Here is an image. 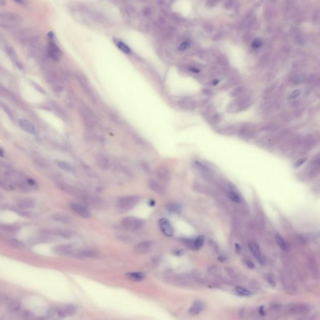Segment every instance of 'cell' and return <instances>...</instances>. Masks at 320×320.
<instances>
[{
	"mask_svg": "<svg viewBox=\"0 0 320 320\" xmlns=\"http://www.w3.org/2000/svg\"><path fill=\"white\" fill-rule=\"evenodd\" d=\"M56 165L64 171H68V172H74V168L68 163L63 161H60V160H56L55 161Z\"/></svg>",
	"mask_w": 320,
	"mask_h": 320,
	"instance_id": "f546056e",
	"label": "cell"
},
{
	"mask_svg": "<svg viewBox=\"0 0 320 320\" xmlns=\"http://www.w3.org/2000/svg\"><path fill=\"white\" fill-rule=\"evenodd\" d=\"M70 208L74 212H76L80 217L84 218H88L91 217V213L88 209L78 203H71L70 204Z\"/></svg>",
	"mask_w": 320,
	"mask_h": 320,
	"instance_id": "7c38bea8",
	"label": "cell"
},
{
	"mask_svg": "<svg viewBox=\"0 0 320 320\" xmlns=\"http://www.w3.org/2000/svg\"><path fill=\"white\" fill-rule=\"evenodd\" d=\"M57 186H58V188L62 189L63 192L69 194V195H73V196H78V197H80L82 195H83V192L80 191L79 189H78L77 188L71 186V185H69L68 184H66V183H59L57 184Z\"/></svg>",
	"mask_w": 320,
	"mask_h": 320,
	"instance_id": "9a60e30c",
	"label": "cell"
},
{
	"mask_svg": "<svg viewBox=\"0 0 320 320\" xmlns=\"http://www.w3.org/2000/svg\"><path fill=\"white\" fill-rule=\"evenodd\" d=\"M23 21V18L20 14L9 12L4 11L0 14V24L1 27L5 28L10 29L18 27Z\"/></svg>",
	"mask_w": 320,
	"mask_h": 320,
	"instance_id": "6da1fadb",
	"label": "cell"
},
{
	"mask_svg": "<svg viewBox=\"0 0 320 320\" xmlns=\"http://www.w3.org/2000/svg\"><path fill=\"white\" fill-rule=\"evenodd\" d=\"M46 81L48 84L51 86L52 90L57 93H62L64 90V87L59 79L54 74H48L45 76Z\"/></svg>",
	"mask_w": 320,
	"mask_h": 320,
	"instance_id": "52a82bcc",
	"label": "cell"
},
{
	"mask_svg": "<svg viewBox=\"0 0 320 320\" xmlns=\"http://www.w3.org/2000/svg\"><path fill=\"white\" fill-rule=\"evenodd\" d=\"M189 70L190 71H192L193 73H198L199 71H200V70H199L198 69H197V68H196L195 67H190L189 68Z\"/></svg>",
	"mask_w": 320,
	"mask_h": 320,
	"instance_id": "6f0895ef",
	"label": "cell"
},
{
	"mask_svg": "<svg viewBox=\"0 0 320 320\" xmlns=\"http://www.w3.org/2000/svg\"><path fill=\"white\" fill-rule=\"evenodd\" d=\"M235 291L239 295L243 296H248L252 295V292L250 291L241 287H236L235 288Z\"/></svg>",
	"mask_w": 320,
	"mask_h": 320,
	"instance_id": "8d00e7d4",
	"label": "cell"
},
{
	"mask_svg": "<svg viewBox=\"0 0 320 320\" xmlns=\"http://www.w3.org/2000/svg\"><path fill=\"white\" fill-rule=\"evenodd\" d=\"M235 250H236L237 254H239L240 253L241 248L240 245L238 243H235Z\"/></svg>",
	"mask_w": 320,
	"mask_h": 320,
	"instance_id": "db71d44e",
	"label": "cell"
},
{
	"mask_svg": "<svg viewBox=\"0 0 320 320\" xmlns=\"http://www.w3.org/2000/svg\"><path fill=\"white\" fill-rule=\"evenodd\" d=\"M81 114L83 117L84 122L88 128H92L95 125V124H96L95 118L93 114L89 109L86 108H83L81 111Z\"/></svg>",
	"mask_w": 320,
	"mask_h": 320,
	"instance_id": "30bf717a",
	"label": "cell"
},
{
	"mask_svg": "<svg viewBox=\"0 0 320 320\" xmlns=\"http://www.w3.org/2000/svg\"><path fill=\"white\" fill-rule=\"evenodd\" d=\"M52 218L55 221L63 223H70L72 221V218L64 213H56L53 215Z\"/></svg>",
	"mask_w": 320,
	"mask_h": 320,
	"instance_id": "4316f807",
	"label": "cell"
},
{
	"mask_svg": "<svg viewBox=\"0 0 320 320\" xmlns=\"http://www.w3.org/2000/svg\"><path fill=\"white\" fill-rule=\"evenodd\" d=\"M18 206L21 210H31L36 206V201L32 198H23L18 202Z\"/></svg>",
	"mask_w": 320,
	"mask_h": 320,
	"instance_id": "ac0fdd59",
	"label": "cell"
},
{
	"mask_svg": "<svg viewBox=\"0 0 320 320\" xmlns=\"http://www.w3.org/2000/svg\"><path fill=\"white\" fill-rule=\"evenodd\" d=\"M44 233H46V234H48L50 235H53L62 236L65 238H71L72 235V233L70 231H69L68 230H65V229L50 230L45 231Z\"/></svg>",
	"mask_w": 320,
	"mask_h": 320,
	"instance_id": "44dd1931",
	"label": "cell"
},
{
	"mask_svg": "<svg viewBox=\"0 0 320 320\" xmlns=\"http://www.w3.org/2000/svg\"><path fill=\"white\" fill-rule=\"evenodd\" d=\"M76 249L71 245H62L53 248V252L55 254L59 256H73Z\"/></svg>",
	"mask_w": 320,
	"mask_h": 320,
	"instance_id": "ba28073f",
	"label": "cell"
},
{
	"mask_svg": "<svg viewBox=\"0 0 320 320\" xmlns=\"http://www.w3.org/2000/svg\"><path fill=\"white\" fill-rule=\"evenodd\" d=\"M156 176L161 181H166L170 178V171L165 167H160L156 170Z\"/></svg>",
	"mask_w": 320,
	"mask_h": 320,
	"instance_id": "cb8c5ba5",
	"label": "cell"
},
{
	"mask_svg": "<svg viewBox=\"0 0 320 320\" xmlns=\"http://www.w3.org/2000/svg\"><path fill=\"white\" fill-rule=\"evenodd\" d=\"M249 248L251 251V252L253 254V256L256 259V260L259 263H263V258L261 256L260 249H259V246L255 243H250L249 244Z\"/></svg>",
	"mask_w": 320,
	"mask_h": 320,
	"instance_id": "d4e9b609",
	"label": "cell"
},
{
	"mask_svg": "<svg viewBox=\"0 0 320 320\" xmlns=\"http://www.w3.org/2000/svg\"><path fill=\"white\" fill-rule=\"evenodd\" d=\"M76 311V308L73 305H68L65 308L58 309L56 310L51 311V314L56 313L60 318H66L74 314Z\"/></svg>",
	"mask_w": 320,
	"mask_h": 320,
	"instance_id": "9c48e42d",
	"label": "cell"
},
{
	"mask_svg": "<svg viewBox=\"0 0 320 320\" xmlns=\"http://www.w3.org/2000/svg\"><path fill=\"white\" fill-rule=\"evenodd\" d=\"M33 85L34 86V87H35V88L38 89V90L39 91H40V92H41V93H45V91L43 90V89L41 87V86H40L39 85L36 84V83H35V84L33 83Z\"/></svg>",
	"mask_w": 320,
	"mask_h": 320,
	"instance_id": "11a10c76",
	"label": "cell"
},
{
	"mask_svg": "<svg viewBox=\"0 0 320 320\" xmlns=\"http://www.w3.org/2000/svg\"><path fill=\"white\" fill-rule=\"evenodd\" d=\"M166 209L168 210V211L171 212V213H178V211H181V207L180 205L178 204H175V203H171V204H167L166 206Z\"/></svg>",
	"mask_w": 320,
	"mask_h": 320,
	"instance_id": "f35d334b",
	"label": "cell"
},
{
	"mask_svg": "<svg viewBox=\"0 0 320 320\" xmlns=\"http://www.w3.org/2000/svg\"><path fill=\"white\" fill-rule=\"evenodd\" d=\"M144 224L143 220L133 217L124 218L122 220V226L126 230L136 231L140 229Z\"/></svg>",
	"mask_w": 320,
	"mask_h": 320,
	"instance_id": "8992f818",
	"label": "cell"
},
{
	"mask_svg": "<svg viewBox=\"0 0 320 320\" xmlns=\"http://www.w3.org/2000/svg\"><path fill=\"white\" fill-rule=\"evenodd\" d=\"M204 241V236L203 235L199 236L195 240V250L200 249L203 245Z\"/></svg>",
	"mask_w": 320,
	"mask_h": 320,
	"instance_id": "ab89813d",
	"label": "cell"
},
{
	"mask_svg": "<svg viewBox=\"0 0 320 320\" xmlns=\"http://www.w3.org/2000/svg\"><path fill=\"white\" fill-rule=\"evenodd\" d=\"M250 100L245 96H239L230 103L227 106V111L230 113H236L243 111L250 105Z\"/></svg>",
	"mask_w": 320,
	"mask_h": 320,
	"instance_id": "3957f363",
	"label": "cell"
},
{
	"mask_svg": "<svg viewBox=\"0 0 320 320\" xmlns=\"http://www.w3.org/2000/svg\"><path fill=\"white\" fill-rule=\"evenodd\" d=\"M13 1L19 4H23L24 3V0H13Z\"/></svg>",
	"mask_w": 320,
	"mask_h": 320,
	"instance_id": "94428289",
	"label": "cell"
},
{
	"mask_svg": "<svg viewBox=\"0 0 320 320\" xmlns=\"http://www.w3.org/2000/svg\"><path fill=\"white\" fill-rule=\"evenodd\" d=\"M220 120H221V116L218 113L214 114L211 118V121L213 124L218 123L220 122Z\"/></svg>",
	"mask_w": 320,
	"mask_h": 320,
	"instance_id": "bcb514c9",
	"label": "cell"
},
{
	"mask_svg": "<svg viewBox=\"0 0 320 320\" xmlns=\"http://www.w3.org/2000/svg\"><path fill=\"white\" fill-rule=\"evenodd\" d=\"M203 93L204 94H205L206 95H207V96H211V95H212L213 94V91L210 89V88H204L203 90H202Z\"/></svg>",
	"mask_w": 320,
	"mask_h": 320,
	"instance_id": "816d5d0a",
	"label": "cell"
},
{
	"mask_svg": "<svg viewBox=\"0 0 320 320\" xmlns=\"http://www.w3.org/2000/svg\"><path fill=\"white\" fill-rule=\"evenodd\" d=\"M97 164L98 166L102 170H106L111 167V161L104 154H98L96 157Z\"/></svg>",
	"mask_w": 320,
	"mask_h": 320,
	"instance_id": "e0dca14e",
	"label": "cell"
},
{
	"mask_svg": "<svg viewBox=\"0 0 320 320\" xmlns=\"http://www.w3.org/2000/svg\"><path fill=\"white\" fill-rule=\"evenodd\" d=\"M300 93H301V91L299 90H296L291 93V94L290 95V98L291 99L296 98L299 96Z\"/></svg>",
	"mask_w": 320,
	"mask_h": 320,
	"instance_id": "7dc6e473",
	"label": "cell"
},
{
	"mask_svg": "<svg viewBox=\"0 0 320 320\" xmlns=\"http://www.w3.org/2000/svg\"><path fill=\"white\" fill-rule=\"evenodd\" d=\"M1 229L3 231L9 233H16L20 231V227L14 224H2Z\"/></svg>",
	"mask_w": 320,
	"mask_h": 320,
	"instance_id": "836d02e7",
	"label": "cell"
},
{
	"mask_svg": "<svg viewBox=\"0 0 320 320\" xmlns=\"http://www.w3.org/2000/svg\"><path fill=\"white\" fill-rule=\"evenodd\" d=\"M98 255V253L92 249H84V250H75L72 257L78 258H94Z\"/></svg>",
	"mask_w": 320,
	"mask_h": 320,
	"instance_id": "d6986e66",
	"label": "cell"
},
{
	"mask_svg": "<svg viewBox=\"0 0 320 320\" xmlns=\"http://www.w3.org/2000/svg\"><path fill=\"white\" fill-rule=\"evenodd\" d=\"M274 238H275V241L276 242V243H277V245L281 249H282L284 251L288 249L289 247H288V245L287 243V242L284 240V239L280 235L276 234Z\"/></svg>",
	"mask_w": 320,
	"mask_h": 320,
	"instance_id": "f1b7e54d",
	"label": "cell"
},
{
	"mask_svg": "<svg viewBox=\"0 0 320 320\" xmlns=\"http://www.w3.org/2000/svg\"><path fill=\"white\" fill-rule=\"evenodd\" d=\"M148 186L151 191L158 195H161L165 193V189H164L163 187L157 181L154 179H150L148 181Z\"/></svg>",
	"mask_w": 320,
	"mask_h": 320,
	"instance_id": "603a6c76",
	"label": "cell"
},
{
	"mask_svg": "<svg viewBox=\"0 0 320 320\" xmlns=\"http://www.w3.org/2000/svg\"><path fill=\"white\" fill-rule=\"evenodd\" d=\"M126 278L133 281H141L144 280L145 275L141 272H129L126 274Z\"/></svg>",
	"mask_w": 320,
	"mask_h": 320,
	"instance_id": "83f0119b",
	"label": "cell"
},
{
	"mask_svg": "<svg viewBox=\"0 0 320 320\" xmlns=\"http://www.w3.org/2000/svg\"><path fill=\"white\" fill-rule=\"evenodd\" d=\"M225 271H226L227 273L228 274V276H230V277H231V278L236 279V278H238L237 273H236V271L234 270H233V268H231L226 267L225 268Z\"/></svg>",
	"mask_w": 320,
	"mask_h": 320,
	"instance_id": "ee69618b",
	"label": "cell"
},
{
	"mask_svg": "<svg viewBox=\"0 0 320 320\" xmlns=\"http://www.w3.org/2000/svg\"><path fill=\"white\" fill-rule=\"evenodd\" d=\"M263 45V40L260 38H257L255 39L252 43V46L254 49H257L260 48Z\"/></svg>",
	"mask_w": 320,
	"mask_h": 320,
	"instance_id": "f6af8a7d",
	"label": "cell"
},
{
	"mask_svg": "<svg viewBox=\"0 0 320 320\" xmlns=\"http://www.w3.org/2000/svg\"><path fill=\"white\" fill-rule=\"evenodd\" d=\"M178 105L184 109H194L196 107V103L190 99H183L178 101Z\"/></svg>",
	"mask_w": 320,
	"mask_h": 320,
	"instance_id": "484cf974",
	"label": "cell"
},
{
	"mask_svg": "<svg viewBox=\"0 0 320 320\" xmlns=\"http://www.w3.org/2000/svg\"><path fill=\"white\" fill-rule=\"evenodd\" d=\"M204 305L200 300H196L193 302L192 306L189 308L188 312L192 315H198L204 309Z\"/></svg>",
	"mask_w": 320,
	"mask_h": 320,
	"instance_id": "7402d4cb",
	"label": "cell"
},
{
	"mask_svg": "<svg viewBox=\"0 0 320 320\" xmlns=\"http://www.w3.org/2000/svg\"><path fill=\"white\" fill-rule=\"evenodd\" d=\"M194 188L196 190L197 192H201V193H204V194H207V195H210L211 194V190L208 188L207 187L202 185H200V184H195L194 185Z\"/></svg>",
	"mask_w": 320,
	"mask_h": 320,
	"instance_id": "e575fe53",
	"label": "cell"
},
{
	"mask_svg": "<svg viewBox=\"0 0 320 320\" xmlns=\"http://www.w3.org/2000/svg\"><path fill=\"white\" fill-rule=\"evenodd\" d=\"M113 42L116 46L121 50L123 51V53L126 54H129L131 52V49L129 48L125 43H124L122 41H121L118 39H113Z\"/></svg>",
	"mask_w": 320,
	"mask_h": 320,
	"instance_id": "1f68e13d",
	"label": "cell"
},
{
	"mask_svg": "<svg viewBox=\"0 0 320 320\" xmlns=\"http://www.w3.org/2000/svg\"><path fill=\"white\" fill-rule=\"evenodd\" d=\"M6 242L10 246L14 248L23 249L24 248V245L22 243L21 241H19L18 239H14V238H9V239H6Z\"/></svg>",
	"mask_w": 320,
	"mask_h": 320,
	"instance_id": "d6a6232c",
	"label": "cell"
},
{
	"mask_svg": "<svg viewBox=\"0 0 320 320\" xmlns=\"http://www.w3.org/2000/svg\"><path fill=\"white\" fill-rule=\"evenodd\" d=\"M153 246V242L151 241H142L138 244L135 248V252L138 254H145L148 253Z\"/></svg>",
	"mask_w": 320,
	"mask_h": 320,
	"instance_id": "ffe728a7",
	"label": "cell"
},
{
	"mask_svg": "<svg viewBox=\"0 0 320 320\" xmlns=\"http://www.w3.org/2000/svg\"><path fill=\"white\" fill-rule=\"evenodd\" d=\"M1 106L2 107V108L3 109V110L6 112V113L7 114V115L9 116V118L11 119V120H14V115L13 114V112L11 111V109L9 108V107H8L6 105H3V103L1 104Z\"/></svg>",
	"mask_w": 320,
	"mask_h": 320,
	"instance_id": "b9f144b4",
	"label": "cell"
},
{
	"mask_svg": "<svg viewBox=\"0 0 320 320\" xmlns=\"http://www.w3.org/2000/svg\"><path fill=\"white\" fill-rule=\"evenodd\" d=\"M246 265L249 268H251V269H253L254 268H255L254 264H253L252 262H251V261H246Z\"/></svg>",
	"mask_w": 320,
	"mask_h": 320,
	"instance_id": "9f6ffc18",
	"label": "cell"
},
{
	"mask_svg": "<svg viewBox=\"0 0 320 320\" xmlns=\"http://www.w3.org/2000/svg\"><path fill=\"white\" fill-rule=\"evenodd\" d=\"M307 159L306 158H302V159H300L299 160H298L295 164V166L296 168H298L299 166H301V165H303V164L306 161Z\"/></svg>",
	"mask_w": 320,
	"mask_h": 320,
	"instance_id": "c3c4849f",
	"label": "cell"
},
{
	"mask_svg": "<svg viewBox=\"0 0 320 320\" xmlns=\"http://www.w3.org/2000/svg\"><path fill=\"white\" fill-rule=\"evenodd\" d=\"M51 106L53 108V109L55 110L56 113L61 117H63V116H66V113H65V111H63V109L60 107L57 103L53 102L51 103Z\"/></svg>",
	"mask_w": 320,
	"mask_h": 320,
	"instance_id": "74e56055",
	"label": "cell"
},
{
	"mask_svg": "<svg viewBox=\"0 0 320 320\" xmlns=\"http://www.w3.org/2000/svg\"><path fill=\"white\" fill-rule=\"evenodd\" d=\"M3 46L4 51L6 52V53L11 59V60L14 63L16 66L19 69H22L23 65L19 61V59L18 58V56H17L16 55L15 50L9 45L5 44L3 45Z\"/></svg>",
	"mask_w": 320,
	"mask_h": 320,
	"instance_id": "4fadbf2b",
	"label": "cell"
},
{
	"mask_svg": "<svg viewBox=\"0 0 320 320\" xmlns=\"http://www.w3.org/2000/svg\"><path fill=\"white\" fill-rule=\"evenodd\" d=\"M140 201V197L138 196L122 197L119 198L117 202V210L121 213H126L133 209Z\"/></svg>",
	"mask_w": 320,
	"mask_h": 320,
	"instance_id": "7a4b0ae2",
	"label": "cell"
},
{
	"mask_svg": "<svg viewBox=\"0 0 320 320\" xmlns=\"http://www.w3.org/2000/svg\"><path fill=\"white\" fill-rule=\"evenodd\" d=\"M159 224L162 232L167 236L173 235V228L169 220L166 218H161L159 220Z\"/></svg>",
	"mask_w": 320,
	"mask_h": 320,
	"instance_id": "5bb4252c",
	"label": "cell"
},
{
	"mask_svg": "<svg viewBox=\"0 0 320 320\" xmlns=\"http://www.w3.org/2000/svg\"><path fill=\"white\" fill-rule=\"evenodd\" d=\"M189 46V43L188 42H184L183 43H181V44L180 45V46H179V49L180 51H183L187 49Z\"/></svg>",
	"mask_w": 320,
	"mask_h": 320,
	"instance_id": "681fc988",
	"label": "cell"
},
{
	"mask_svg": "<svg viewBox=\"0 0 320 320\" xmlns=\"http://www.w3.org/2000/svg\"><path fill=\"white\" fill-rule=\"evenodd\" d=\"M79 198L85 204L94 208L103 209L105 208L106 206V203L103 201V199L97 196L87 195L83 193V195Z\"/></svg>",
	"mask_w": 320,
	"mask_h": 320,
	"instance_id": "5b68a950",
	"label": "cell"
},
{
	"mask_svg": "<svg viewBox=\"0 0 320 320\" xmlns=\"http://www.w3.org/2000/svg\"><path fill=\"white\" fill-rule=\"evenodd\" d=\"M23 316L26 318H31L32 315H31V313L28 312V311H24L23 313Z\"/></svg>",
	"mask_w": 320,
	"mask_h": 320,
	"instance_id": "680465c9",
	"label": "cell"
},
{
	"mask_svg": "<svg viewBox=\"0 0 320 320\" xmlns=\"http://www.w3.org/2000/svg\"><path fill=\"white\" fill-rule=\"evenodd\" d=\"M218 258L219 260H220V261H221V262L224 261H225L226 259H227V258H226L225 256H219Z\"/></svg>",
	"mask_w": 320,
	"mask_h": 320,
	"instance_id": "91938a15",
	"label": "cell"
},
{
	"mask_svg": "<svg viewBox=\"0 0 320 320\" xmlns=\"http://www.w3.org/2000/svg\"><path fill=\"white\" fill-rule=\"evenodd\" d=\"M48 37L49 39L48 44L47 46V53L48 56L53 60H59L63 56L62 50L57 46L54 41V34L53 32H49L48 33Z\"/></svg>",
	"mask_w": 320,
	"mask_h": 320,
	"instance_id": "277c9868",
	"label": "cell"
},
{
	"mask_svg": "<svg viewBox=\"0 0 320 320\" xmlns=\"http://www.w3.org/2000/svg\"><path fill=\"white\" fill-rule=\"evenodd\" d=\"M7 306L8 309L13 313L17 312V311H18L21 308V305L20 303L15 300L8 301Z\"/></svg>",
	"mask_w": 320,
	"mask_h": 320,
	"instance_id": "4dcf8cb0",
	"label": "cell"
},
{
	"mask_svg": "<svg viewBox=\"0 0 320 320\" xmlns=\"http://www.w3.org/2000/svg\"><path fill=\"white\" fill-rule=\"evenodd\" d=\"M209 243H210L211 247L214 251H216V252H218V245H217V244L215 242H214L213 240H212V239H210V240L209 241Z\"/></svg>",
	"mask_w": 320,
	"mask_h": 320,
	"instance_id": "f907efd6",
	"label": "cell"
},
{
	"mask_svg": "<svg viewBox=\"0 0 320 320\" xmlns=\"http://www.w3.org/2000/svg\"><path fill=\"white\" fill-rule=\"evenodd\" d=\"M20 128L24 131L27 132L31 135H35L37 133L36 129L34 125L28 119H22L19 122Z\"/></svg>",
	"mask_w": 320,
	"mask_h": 320,
	"instance_id": "2e32d148",
	"label": "cell"
},
{
	"mask_svg": "<svg viewBox=\"0 0 320 320\" xmlns=\"http://www.w3.org/2000/svg\"><path fill=\"white\" fill-rule=\"evenodd\" d=\"M182 241L183 243L189 248L195 250V240L193 239H183Z\"/></svg>",
	"mask_w": 320,
	"mask_h": 320,
	"instance_id": "7bdbcfd3",
	"label": "cell"
},
{
	"mask_svg": "<svg viewBox=\"0 0 320 320\" xmlns=\"http://www.w3.org/2000/svg\"><path fill=\"white\" fill-rule=\"evenodd\" d=\"M142 167H143V168L144 170V171H145L146 172L148 173H150L151 172V168L149 167V166H148V165H147V164L143 163L142 164Z\"/></svg>",
	"mask_w": 320,
	"mask_h": 320,
	"instance_id": "f5cc1de1",
	"label": "cell"
},
{
	"mask_svg": "<svg viewBox=\"0 0 320 320\" xmlns=\"http://www.w3.org/2000/svg\"><path fill=\"white\" fill-rule=\"evenodd\" d=\"M78 81L80 83V84H81V87H82V89L83 90V91H84V93L87 94V96L91 98L92 100H94V101H96V98H95L94 97V95L90 88V84H89V82L87 80V79L86 78L83 76V75H79L78 76Z\"/></svg>",
	"mask_w": 320,
	"mask_h": 320,
	"instance_id": "8fae6325",
	"label": "cell"
},
{
	"mask_svg": "<svg viewBox=\"0 0 320 320\" xmlns=\"http://www.w3.org/2000/svg\"><path fill=\"white\" fill-rule=\"evenodd\" d=\"M244 91H245V88L243 87V86H239L231 92L230 96L232 98H237L241 96V94L243 93Z\"/></svg>",
	"mask_w": 320,
	"mask_h": 320,
	"instance_id": "d590c367",
	"label": "cell"
},
{
	"mask_svg": "<svg viewBox=\"0 0 320 320\" xmlns=\"http://www.w3.org/2000/svg\"><path fill=\"white\" fill-rule=\"evenodd\" d=\"M149 204H150V206H154V204H155V202H154V200H150V201L149 202Z\"/></svg>",
	"mask_w": 320,
	"mask_h": 320,
	"instance_id": "6125c7cd",
	"label": "cell"
},
{
	"mask_svg": "<svg viewBox=\"0 0 320 320\" xmlns=\"http://www.w3.org/2000/svg\"><path fill=\"white\" fill-rule=\"evenodd\" d=\"M227 196L233 201H234L236 203H239L240 202V200H241L240 197L239 196V195L237 194L236 192H233V191L228 192Z\"/></svg>",
	"mask_w": 320,
	"mask_h": 320,
	"instance_id": "60d3db41",
	"label": "cell"
}]
</instances>
